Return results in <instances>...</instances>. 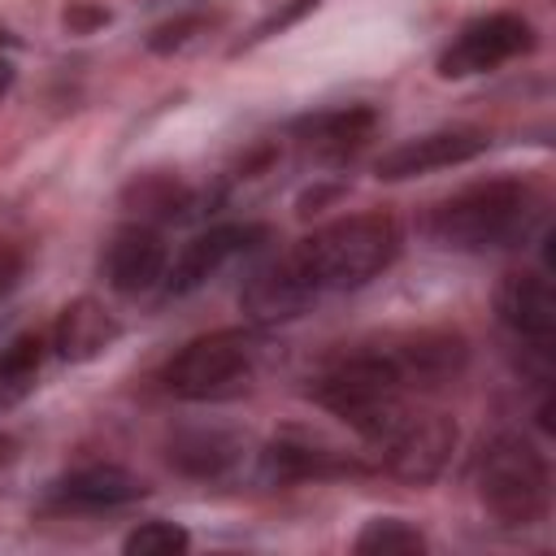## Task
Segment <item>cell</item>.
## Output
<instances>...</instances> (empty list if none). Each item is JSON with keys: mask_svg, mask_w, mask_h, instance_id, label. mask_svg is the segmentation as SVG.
<instances>
[{"mask_svg": "<svg viewBox=\"0 0 556 556\" xmlns=\"http://www.w3.org/2000/svg\"><path fill=\"white\" fill-rule=\"evenodd\" d=\"M352 547L361 556H404V552H426V539H421V530H413L400 517H378L356 534Z\"/></svg>", "mask_w": 556, "mask_h": 556, "instance_id": "cell-18", "label": "cell"}, {"mask_svg": "<svg viewBox=\"0 0 556 556\" xmlns=\"http://www.w3.org/2000/svg\"><path fill=\"white\" fill-rule=\"evenodd\" d=\"M126 556H178L191 547V534L174 521H143L139 530L126 534Z\"/></svg>", "mask_w": 556, "mask_h": 556, "instance_id": "cell-20", "label": "cell"}, {"mask_svg": "<svg viewBox=\"0 0 556 556\" xmlns=\"http://www.w3.org/2000/svg\"><path fill=\"white\" fill-rule=\"evenodd\" d=\"M473 486L500 526H539L552 508L547 456L526 434H495L473 465Z\"/></svg>", "mask_w": 556, "mask_h": 556, "instance_id": "cell-4", "label": "cell"}, {"mask_svg": "<svg viewBox=\"0 0 556 556\" xmlns=\"http://www.w3.org/2000/svg\"><path fill=\"white\" fill-rule=\"evenodd\" d=\"M495 317L530 348L547 352L556 334V295L547 274L539 269H513L495 287Z\"/></svg>", "mask_w": 556, "mask_h": 556, "instance_id": "cell-8", "label": "cell"}, {"mask_svg": "<svg viewBox=\"0 0 556 556\" xmlns=\"http://www.w3.org/2000/svg\"><path fill=\"white\" fill-rule=\"evenodd\" d=\"M22 252L13 248V243H0V304L13 295V287L22 282Z\"/></svg>", "mask_w": 556, "mask_h": 556, "instance_id": "cell-23", "label": "cell"}, {"mask_svg": "<svg viewBox=\"0 0 556 556\" xmlns=\"http://www.w3.org/2000/svg\"><path fill=\"white\" fill-rule=\"evenodd\" d=\"M217 17H208V13H187V17H174V22H165V26H156L152 35H148V48L152 52H161V56H169V52H182L187 43H195L208 26H213Z\"/></svg>", "mask_w": 556, "mask_h": 556, "instance_id": "cell-21", "label": "cell"}, {"mask_svg": "<svg viewBox=\"0 0 556 556\" xmlns=\"http://www.w3.org/2000/svg\"><path fill=\"white\" fill-rule=\"evenodd\" d=\"M104 282L122 295H148L156 282H165V269H169V252H165V239L152 230V226H126L109 239L104 248Z\"/></svg>", "mask_w": 556, "mask_h": 556, "instance_id": "cell-11", "label": "cell"}, {"mask_svg": "<svg viewBox=\"0 0 556 556\" xmlns=\"http://www.w3.org/2000/svg\"><path fill=\"white\" fill-rule=\"evenodd\" d=\"M269 230L265 226H252V222H230V226H213L204 235H195L178 261L165 269V295H187L195 287H204L213 274H222L235 256H243L248 248H256Z\"/></svg>", "mask_w": 556, "mask_h": 556, "instance_id": "cell-7", "label": "cell"}, {"mask_svg": "<svg viewBox=\"0 0 556 556\" xmlns=\"http://www.w3.org/2000/svg\"><path fill=\"white\" fill-rule=\"evenodd\" d=\"M117 339H122V321L91 295L65 304L56 326H52V352L70 365H87V361L104 356Z\"/></svg>", "mask_w": 556, "mask_h": 556, "instance_id": "cell-14", "label": "cell"}, {"mask_svg": "<svg viewBox=\"0 0 556 556\" xmlns=\"http://www.w3.org/2000/svg\"><path fill=\"white\" fill-rule=\"evenodd\" d=\"M239 460V439L226 430H187L169 443V465L191 478H222Z\"/></svg>", "mask_w": 556, "mask_h": 556, "instance_id": "cell-16", "label": "cell"}, {"mask_svg": "<svg viewBox=\"0 0 556 556\" xmlns=\"http://www.w3.org/2000/svg\"><path fill=\"white\" fill-rule=\"evenodd\" d=\"M486 143L491 139L482 130H430V135L404 139L400 148L382 152V161L374 169H378L382 182H404V178H421V174H434V169L465 165V161L482 156Z\"/></svg>", "mask_w": 556, "mask_h": 556, "instance_id": "cell-10", "label": "cell"}, {"mask_svg": "<svg viewBox=\"0 0 556 556\" xmlns=\"http://www.w3.org/2000/svg\"><path fill=\"white\" fill-rule=\"evenodd\" d=\"M261 361H265V339L256 330H213L191 339L165 361L161 387L191 404L235 400L256 382Z\"/></svg>", "mask_w": 556, "mask_h": 556, "instance_id": "cell-3", "label": "cell"}, {"mask_svg": "<svg viewBox=\"0 0 556 556\" xmlns=\"http://www.w3.org/2000/svg\"><path fill=\"white\" fill-rule=\"evenodd\" d=\"M378 126V113L369 104H348V109H330V113H313V117H300L291 126V135L300 139L304 152L321 156V161H343L352 156L356 148H365V139L374 135Z\"/></svg>", "mask_w": 556, "mask_h": 556, "instance_id": "cell-15", "label": "cell"}, {"mask_svg": "<svg viewBox=\"0 0 556 556\" xmlns=\"http://www.w3.org/2000/svg\"><path fill=\"white\" fill-rule=\"evenodd\" d=\"M139 495H143V482L126 473L122 465H83L52 482L48 508L52 513H109V508L135 504Z\"/></svg>", "mask_w": 556, "mask_h": 556, "instance_id": "cell-12", "label": "cell"}, {"mask_svg": "<svg viewBox=\"0 0 556 556\" xmlns=\"http://www.w3.org/2000/svg\"><path fill=\"white\" fill-rule=\"evenodd\" d=\"M104 22H109V9H100V4H70V9H65V26H70L74 35H87V30L104 26Z\"/></svg>", "mask_w": 556, "mask_h": 556, "instance_id": "cell-24", "label": "cell"}, {"mask_svg": "<svg viewBox=\"0 0 556 556\" xmlns=\"http://www.w3.org/2000/svg\"><path fill=\"white\" fill-rule=\"evenodd\" d=\"M126 200H130L139 213H156V217H178V213H187V204H191V195H187L174 178H165V174L139 178V182L126 191Z\"/></svg>", "mask_w": 556, "mask_h": 556, "instance_id": "cell-19", "label": "cell"}, {"mask_svg": "<svg viewBox=\"0 0 556 556\" xmlns=\"http://www.w3.org/2000/svg\"><path fill=\"white\" fill-rule=\"evenodd\" d=\"M9 83H13V70H9V61L0 56V100H4V91H9Z\"/></svg>", "mask_w": 556, "mask_h": 556, "instance_id": "cell-25", "label": "cell"}, {"mask_svg": "<svg viewBox=\"0 0 556 556\" xmlns=\"http://www.w3.org/2000/svg\"><path fill=\"white\" fill-rule=\"evenodd\" d=\"M261 469L278 486L282 482H308V478H352V473H361V465L348 452H339L330 443H317L308 434H282V439H274L265 447V456H261Z\"/></svg>", "mask_w": 556, "mask_h": 556, "instance_id": "cell-13", "label": "cell"}, {"mask_svg": "<svg viewBox=\"0 0 556 556\" xmlns=\"http://www.w3.org/2000/svg\"><path fill=\"white\" fill-rule=\"evenodd\" d=\"M317 4H321V0H291L282 13H274L269 22H261V26L252 30V43H261V39H269V35H278V30H287L291 22H300V17H304L308 9H317Z\"/></svg>", "mask_w": 556, "mask_h": 556, "instance_id": "cell-22", "label": "cell"}, {"mask_svg": "<svg viewBox=\"0 0 556 556\" xmlns=\"http://www.w3.org/2000/svg\"><path fill=\"white\" fill-rule=\"evenodd\" d=\"M43 334H17L0 352V400H17L35 387V374L43 365Z\"/></svg>", "mask_w": 556, "mask_h": 556, "instance_id": "cell-17", "label": "cell"}, {"mask_svg": "<svg viewBox=\"0 0 556 556\" xmlns=\"http://www.w3.org/2000/svg\"><path fill=\"white\" fill-rule=\"evenodd\" d=\"M239 304H243V313H248L256 326H278V321L300 317L308 304H317V291H313V282L304 278V269L295 265V256L282 252V256H274L269 265L252 269V278H248L243 291H239Z\"/></svg>", "mask_w": 556, "mask_h": 556, "instance_id": "cell-9", "label": "cell"}, {"mask_svg": "<svg viewBox=\"0 0 556 556\" xmlns=\"http://www.w3.org/2000/svg\"><path fill=\"white\" fill-rule=\"evenodd\" d=\"M365 443L378 452L387 473L404 482H430L443 473L456 447V421L439 408H426L421 400H404Z\"/></svg>", "mask_w": 556, "mask_h": 556, "instance_id": "cell-5", "label": "cell"}, {"mask_svg": "<svg viewBox=\"0 0 556 556\" xmlns=\"http://www.w3.org/2000/svg\"><path fill=\"white\" fill-rule=\"evenodd\" d=\"M534 48V26L517 13H486L465 22L452 43L439 52V78H473V74H491L504 61H517Z\"/></svg>", "mask_w": 556, "mask_h": 556, "instance_id": "cell-6", "label": "cell"}, {"mask_svg": "<svg viewBox=\"0 0 556 556\" xmlns=\"http://www.w3.org/2000/svg\"><path fill=\"white\" fill-rule=\"evenodd\" d=\"M543 222V195L521 178H486L447 195L430 213V239L452 252L521 248Z\"/></svg>", "mask_w": 556, "mask_h": 556, "instance_id": "cell-1", "label": "cell"}, {"mask_svg": "<svg viewBox=\"0 0 556 556\" xmlns=\"http://www.w3.org/2000/svg\"><path fill=\"white\" fill-rule=\"evenodd\" d=\"M400 243L404 235L391 213H352L300 239L291 256L313 282V291L326 295V291H356L369 278H378L400 256Z\"/></svg>", "mask_w": 556, "mask_h": 556, "instance_id": "cell-2", "label": "cell"}]
</instances>
